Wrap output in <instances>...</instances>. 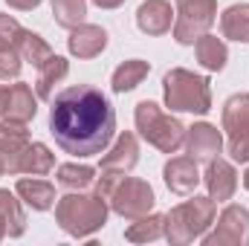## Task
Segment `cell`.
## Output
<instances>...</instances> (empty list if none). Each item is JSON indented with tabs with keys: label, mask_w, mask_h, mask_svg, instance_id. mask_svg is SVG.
<instances>
[{
	"label": "cell",
	"mask_w": 249,
	"mask_h": 246,
	"mask_svg": "<svg viewBox=\"0 0 249 246\" xmlns=\"http://www.w3.org/2000/svg\"><path fill=\"white\" fill-rule=\"evenodd\" d=\"M174 6L177 9H174L171 35L183 47H191L217 20V0H174Z\"/></svg>",
	"instance_id": "cell-6"
},
{
	"label": "cell",
	"mask_w": 249,
	"mask_h": 246,
	"mask_svg": "<svg viewBox=\"0 0 249 246\" xmlns=\"http://www.w3.org/2000/svg\"><path fill=\"white\" fill-rule=\"evenodd\" d=\"M162 99H165V107H171L177 113L206 116L212 110L209 78H203V75H197L191 70H183V67H174L162 78Z\"/></svg>",
	"instance_id": "cell-4"
},
{
	"label": "cell",
	"mask_w": 249,
	"mask_h": 246,
	"mask_svg": "<svg viewBox=\"0 0 249 246\" xmlns=\"http://www.w3.org/2000/svg\"><path fill=\"white\" fill-rule=\"evenodd\" d=\"M220 122L232 162H249V93H235L226 99Z\"/></svg>",
	"instance_id": "cell-7"
},
{
	"label": "cell",
	"mask_w": 249,
	"mask_h": 246,
	"mask_svg": "<svg viewBox=\"0 0 249 246\" xmlns=\"http://www.w3.org/2000/svg\"><path fill=\"white\" fill-rule=\"evenodd\" d=\"M93 3H96L99 9H119L124 0H93Z\"/></svg>",
	"instance_id": "cell-33"
},
{
	"label": "cell",
	"mask_w": 249,
	"mask_h": 246,
	"mask_svg": "<svg viewBox=\"0 0 249 246\" xmlns=\"http://www.w3.org/2000/svg\"><path fill=\"white\" fill-rule=\"evenodd\" d=\"M136 162H139V142H136L133 133L124 130V133L116 136L113 148L102 157V168H99V171H119V174H127V171L136 168Z\"/></svg>",
	"instance_id": "cell-15"
},
{
	"label": "cell",
	"mask_w": 249,
	"mask_h": 246,
	"mask_svg": "<svg viewBox=\"0 0 249 246\" xmlns=\"http://www.w3.org/2000/svg\"><path fill=\"white\" fill-rule=\"evenodd\" d=\"M220 32L235 44H249V3H235L220 15Z\"/></svg>",
	"instance_id": "cell-22"
},
{
	"label": "cell",
	"mask_w": 249,
	"mask_h": 246,
	"mask_svg": "<svg viewBox=\"0 0 249 246\" xmlns=\"http://www.w3.org/2000/svg\"><path fill=\"white\" fill-rule=\"evenodd\" d=\"M29 145V130L23 122H12V119H3L0 122V157L6 162V171L12 174L20 151Z\"/></svg>",
	"instance_id": "cell-17"
},
{
	"label": "cell",
	"mask_w": 249,
	"mask_h": 246,
	"mask_svg": "<svg viewBox=\"0 0 249 246\" xmlns=\"http://www.w3.org/2000/svg\"><path fill=\"white\" fill-rule=\"evenodd\" d=\"M50 133L55 145L70 157H96L105 154L116 136V110L110 99L93 84H72L53 96Z\"/></svg>",
	"instance_id": "cell-1"
},
{
	"label": "cell",
	"mask_w": 249,
	"mask_h": 246,
	"mask_svg": "<svg viewBox=\"0 0 249 246\" xmlns=\"http://www.w3.org/2000/svg\"><path fill=\"white\" fill-rule=\"evenodd\" d=\"M148 72H151V64L142 61V58L122 61L116 70H113L110 87H113V93H130V90H136V87L145 81V75H148Z\"/></svg>",
	"instance_id": "cell-23"
},
{
	"label": "cell",
	"mask_w": 249,
	"mask_h": 246,
	"mask_svg": "<svg viewBox=\"0 0 249 246\" xmlns=\"http://www.w3.org/2000/svg\"><path fill=\"white\" fill-rule=\"evenodd\" d=\"M53 168H55V154H53L44 142H29V145L20 151V157H18V162H15V168H12V174L44 177V174H50Z\"/></svg>",
	"instance_id": "cell-16"
},
{
	"label": "cell",
	"mask_w": 249,
	"mask_h": 246,
	"mask_svg": "<svg viewBox=\"0 0 249 246\" xmlns=\"http://www.w3.org/2000/svg\"><path fill=\"white\" fill-rule=\"evenodd\" d=\"M203 246H249V209L226 206L214 217V232L200 238Z\"/></svg>",
	"instance_id": "cell-9"
},
{
	"label": "cell",
	"mask_w": 249,
	"mask_h": 246,
	"mask_svg": "<svg viewBox=\"0 0 249 246\" xmlns=\"http://www.w3.org/2000/svg\"><path fill=\"white\" fill-rule=\"evenodd\" d=\"M6 110H9V87L0 84V122L6 119Z\"/></svg>",
	"instance_id": "cell-32"
},
{
	"label": "cell",
	"mask_w": 249,
	"mask_h": 246,
	"mask_svg": "<svg viewBox=\"0 0 249 246\" xmlns=\"http://www.w3.org/2000/svg\"><path fill=\"white\" fill-rule=\"evenodd\" d=\"M15 194L35 211H47L55 206V185L47 183V180H26L20 177L15 185Z\"/></svg>",
	"instance_id": "cell-20"
},
{
	"label": "cell",
	"mask_w": 249,
	"mask_h": 246,
	"mask_svg": "<svg viewBox=\"0 0 249 246\" xmlns=\"http://www.w3.org/2000/svg\"><path fill=\"white\" fill-rule=\"evenodd\" d=\"M203 185H206V191H209V197L214 203H229L235 197V191H238V171H235V165L220 159V157L209 159L206 174H203Z\"/></svg>",
	"instance_id": "cell-11"
},
{
	"label": "cell",
	"mask_w": 249,
	"mask_h": 246,
	"mask_svg": "<svg viewBox=\"0 0 249 246\" xmlns=\"http://www.w3.org/2000/svg\"><path fill=\"white\" fill-rule=\"evenodd\" d=\"M6 238V223H3V217H0V241Z\"/></svg>",
	"instance_id": "cell-34"
},
{
	"label": "cell",
	"mask_w": 249,
	"mask_h": 246,
	"mask_svg": "<svg viewBox=\"0 0 249 246\" xmlns=\"http://www.w3.org/2000/svg\"><path fill=\"white\" fill-rule=\"evenodd\" d=\"M186 151L191 159L197 162H209L214 157H220L223 151V136L214 124L209 122H194L191 127H186Z\"/></svg>",
	"instance_id": "cell-12"
},
{
	"label": "cell",
	"mask_w": 249,
	"mask_h": 246,
	"mask_svg": "<svg viewBox=\"0 0 249 246\" xmlns=\"http://www.w3.org/2000/svg\"><path fill=\"white\" fill-rule=\"evenodd\" d=\"M53 15L61 29H75L87 18V0H53Z\"/></svg>",
	"instance_id": "cell-27"
},
{
	"label": "cell",
	"mask_w": 249,
	"mask_h": 246,
	"mask_svg": "<svg viewBox=\"0 0 249 246\" xmlns=\"http://www.w3.org/2000/svg\"><path fill=\"white\" fill-rule=\"evenodd\" d=\"M136 26L142 35H151V38H160V35H168L171 26H174V9L168 0H145L139 9H136Z\"/></svg>",
	"instance_id": "cell-14"
},
{
	"label": "cell",
	"mask_w": 249,
	"mask_h": 246,
	"mask_svg": "<svg viewBox=\"0 0 249 246\" xmlns=\"http://www.w3.org/2000/svg\"><path fill=\"white\" fill-rule=\"evenodd\" d=\"M154 203H157L154 188L145 183V180H139V177H122L119 185H116V191L107 200V206L119 217H124V220H136V217L151 214L154 211Z\"/></svg>",
	"instance_id": "cell-8"
},
{
	"label": "cell",
	"mask_w": 249,
	"mask_h": 246,
	"mask_svg": "<svg viewBox=\"0 0 249 246\" xmlns=\"http://www.w3.org/2000/svg\"><path fill=\"white\" fill-rule=\"evenodd\" d=\"M20 67H23V58H20V53L15 47H0V81L18 78Z\"/></svg>",
	"instance_id": "cell-29"
},
{
	"label": "cell",
	"mask_w": 249,
	"mask_h": 246,
	"mask_svg": "<svg viewBox=\"0 0 249 246\" xmlns=\"http://www.w3.org/2000/svg\"><path fill=\"white\" fill-rule=\"evenodd\" d=\"M214 217H217V203L212 197H191L186 203L174 206L168 214H165V232L162 238L171 246H188L194 241H200L209 226H214Z\"/></svg>",
	"instance_id": "cell-3"
},
{
	"label": "cell",
	"mask_w": 249,
	"mask_h": 246,
	"mask_svg": "<svg viewBox=\"0 0 249 246\" xmlns=\"http://www.w3.org/2000/svg\"><path fill=\"white\" fill-rule=\"evenodd\" d=\"M96 180V168L90 165H78V162H64L55 168V183L67 191H84Z\"/></svg>",
	"instance_id": "cell-26"
},
{
	"label": "cell",
	"mask_w": 249,
	"mask_h": 246,
	"mask_svg": "<svg viewBox=\"0 0 249 246\" xmlns=\"http://www.w3.org/2000/svg\"><path fill=\"white\" fill-rule=\"evenodd\" d=\"M67 72H70V61L53 53L47 61L38 67V78H35V93H38V99L53 102L55 87H58L64 78H67Z\"/></svg>",
	"instance_id": "cell-18"
},
{
	"label": "cell",
	"mask_w": 249,
	"mask_h": 246,
	"mask_svg": "<svg viewBox=\"0 0 249 246\" xmlns=\"http://www.w3.org/2000/svg\"><path fill=\"white\" fill-rule=\"evenodd\" d=\"M38 113V93H32L29 84L18 81L9 87V110H6V119L12 122H23L29 124Z\"/></svg>",
	"instance_id": "cell-19"
},
{
	"label": "cell",
	"mask_w": 249,
	"mask_h": 246,
	"mask_svg": "<svg viewBox=\"0 0 249 246\" xmlns=\"http://www.w3.org/2000/svg\"><path fill=\"white\" fill-rule=\"evenodd\" d=\"M194 55H197V64L203 67V70H209V72H220L226 61H229V50H226V44L217 38V35H200L197 41H194Z\"/></svg>",
	"instance_id": "cell-21"
},
{
	"label": "cell",
	"mask_w": 249,
	"mask_h": 246,
	"mask_svg": "<svg viewBox=\"0 0 249 246\" xmlns=\"http://www.w3.org/2000/svg\"><path fill=\"white\" fill-rule=\"evenodd\" d=\"M23 32H26V29H23L12 15H3V12H0V47H15V50H18Z\"/></svg>",
	"instance_id": "cell-30"
},
{
	"label": "cell",
	"mask_w": 249,
	"mask_h": 246,
	"mask_svg": "<svg viewBox=\"0 0 249 246\" xmlns=\"http://www.w3.org/2000/svg\"><path fill=\"white\" fill-rule=\"evenodd\" d=\"M133 122L139 136L162 154H177L186 145V124L177 116L165 113L157 102H148V99L139 102L133 110Z\"/></svg>",
	"instance_id": "cell-5"
},
{
	"label": "cell",
	"mask_w": 249,
	"mask_h": 246,
	"mask_svg": "<svg viewBox=\"0 0 249 246\" xmlns=\"http://www.w3.org/2000/svg\"><path fill=\"white\" fill-rule=\"evenodd\" d=\"M18 53H20V58H23L26 64L41 67V64L53 55V47H50L38 32H29V29H26L23 38H20V44H18Z\"/></svg>",
	"instance_id": "cell-28"
},
{
	"label": "cell",
	"mask_w": 249,
	"mask_h": 246,
	"mask_svg": "<svg viewBox=\"0 0 249 246\" xmlns=\"http://www.w3.org/2000/svg\"><path fill=\"white\" fill-rule=\"evenodd\" d=\"M3 171H6V162H3V157H0V177H3Z\"/></svg>",
	"instance_id": "cell-36"
},
{
	"label": "cell",
	"mask_w": 249,
	"mask_h": 246,
	"mask_svg": "<svg viewBox=\"0 0 249 246\" xmlns=\"http://www.w3.org/2000/svg\"><path fill=\"white\" fill-rule=\"evenodd\" d=\"M55 223L70 238H90L107 223V200H102L96 191H70L55 203Z\"/></svg>",
	"instance_id": "cell-2"
},
{
	"label": "cell",
	"mask_w": 249,
	"mask_h": 246,
	"mask_svg": "<svg viewBox=\"0 0 249 246\" xmlns=\"http://www.w3.org/2000/svg\"><path fill=\"white\" fill-rule=\"evenodd\" d=\"M162 180L165 188L177 197H191L194 188L203 183V174L197 171V159L191 157H171L162 168Z\"/></svg>",
	"instance_id": "cell-10"
},
{
	"label": "cell",
	"mask_w": 249,
	"mask_h": 246,
	"mask_svg": "<svg viewBox=\"0 0 249 246\" xmlns=\"http://www.w3.org/2000/svg\"><path fill=\"white\" fill-rule=\"evenodd\" d=\"M44 0H6V6L9 9H18V12H32V9H38Z\"/></svg>",
	"instance_id": "cell-31"
},
{
	"label": "cell",
	"mask_w": 249,
	"mask_h": 246,
	"mask_svg": "<svg viewBox=\"0 0 249 246\" xmlns=\"http://www.w3.org/2000/svg\"><path fill=\"white\" fill-rule=\"evenodd\" d=\"M107 47V32L96 23H78L75 29H70V38H67V50L72 58L78 61H90L96 55H102Z\"/></svg>",
	"instance_id": "cell-13"
},
{
	"label": "cell",
	"mask_w": 249,
	"mask_h": 246,
	"mask_svg": "<svg viewBox=\"0 0 249 246\" xmlns=\"http://www.w3.org/2000/svg\"><path fill=\"white\" fill-rule=\"evenodd\" d=\"M244 188L249 191V168H247V174H244Z\"/></svg>",
	"instance_id": "cell-35"
},
{
	"label": "cell",
	"mask_w": 249,
	"mask_h": 246,
	"mask_svg": "<svg viewBox=\"0 0 249 246\" xmlns=\"http://www.w3.org/2000/svg\"><path fill=\"white\" fill-rule=\"evenodd\" d=\"M165 232V214H145V217H136L127 229H124V238L130 244H151V241H160Z\"/></svg>",
	"instance_id": "cell-25"
},
{
	"label": "cell",
	"mask_w": 249,
	"mask_h": 246,
	"mask_svg": "<svg viewBox=\"0 0 249 246\" xmlns=\"http://www.w3.org/2000/svg\"><path fill=\"white\" fill-rule=\"evenodd\" d=\"M0 217L6 223L9 238H20L26 232V211H23L18 194H12L9 188H0Z\"/></svg>",
	"instance_id": "cell-24"
}]
</instances>
